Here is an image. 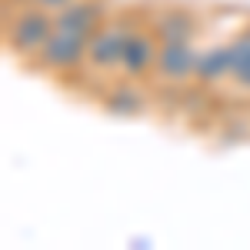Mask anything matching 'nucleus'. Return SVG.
<instances>
[{
    "mask_svg": "<svg viewBox=\"0 0 250 250\" xmlns=\"http://www.w3.org/2000/svg\"><path fill=\"white\" fill-rule=\"evenodd\" d=\"M193 80H200L204 87H213V83H220V80H230V47H227V43L204 47V50L197 54Z\"/></svg>",
    "mask_w": 250,
    "mask_h": 250,
    "instance_id": "9",
    "label": "nucleus"
},
{
    "mask_svg": "<svg viewBox=\"0 0 250 250\" xmlns=\"http://www.w3.org/2000/svg\"><path fill=\"white\" fill-rule=\"evenodd\" d=\"M197 47L193 40H160V54L154 63V77L160 83H187L197 70Z\"/></svg>",
    "mask_w": 250,
    "mask_h": 250,
    "instance_id": "5",
    "label": "nucleus"
},
{
    "mask_svg": "<svg viewBox=\"0 0 250 250\" xmlns=\"http://www.w3.org/2000/svg\"><path fill=\"white\" fill-rule=\"evenodd\" d=\"M107 10L100 0H70L63 10L54 14V27L60 30H70V34H83V37H94L97 30L104 27Z\"/></svg>",
    "mask_w": 250,
    "mask_h": 250,
    "instance_id": "7",
    "label": "nucleus"
},
{
    "mask_svg": "<svg viewBox=\"0 0 250 250\" xmlns=\"http://www.w3.org/2000/svg\"><path fill=\"white\" fill-rule=\"evenodd\" d=\"M147 27L157 34V40H193L200 34V17L190 7H160L150 14Z\"/></svg>",
    "mask_w": 250,
    "mask_h": 250,
    "instance_id": "6",
    "label": "nucleus"
},
{
    "mask_svg": "<svg viewBox=\"0 0 250 250\" xmlns=\"http://www.w3.org/2000/svg\"><path fill=\"white\" fill-rule=\"evenodd\" d=\"M50 34H54V14L43 10V7L27 3V0H23V7H17L14 14L7 10V17H3V40H7V50H14L17 57L34 60Z\"/></svg>",
    "mask_w": 250,
    "mask_h": 250,
    "instance_id": "1",
    "label": "nucleus"
},
{
    "mask_svg": "<svg viewBox=\"0 0 250 250\" xmlns=\"http://www.w3.org/2000/svg\"><path fill=\"white\" fill-rule=\"evenodd\" d=\"M87 43H90V37L54 27V34L47 37V43L40 47L34 60L43 74H77L87 67Z\"/></svg>",
    "mask_w": 250,
    "mask_h": 250,
    "instance_id": "3",
    "label": "nucleus"
},
{
    "mask_svg": "<svg viewBox=\"0 0 250 250\" xmlns=\"http://www.w3.org/2000/svg\"><path fill=\"white\" fill-rule=\"evenodd\" d=\"M157 54H160V40L157 34L144 23V27H137L130 40H127V47H124V57H120V77L127 80H147L154 77V63H157Z\"/></svg>",
    "mask_w": 250,
    "mask_h": 250,
    "instance_id": "4",
    "label": "nucleus"
},
{
    "mask_svg": "<svg viewBox=\"0 0 250 250\" xmlns=\"http://www.w3.org/2000/svg\"><path fill=\"white\" fill-rule=\"evenodd\" d=\"M100 107L107 110V114L114 117H140L147 114V107H150V100L147 94L140 90V80H120V83H110L104 97H100Z\"/></svg>",
    "mask_w": 250,
    "mask_h": 250,
    "instance_id": "8",
    "label": "nucleus"
},
{
    "mask_svg": "<svg viewBox=\"0 0 250 250\" xmlns=\"http://www.w3.org/2000/svg\"><path fill=\"white\" fill-rule=\"evenodd\" d=\"M27 3H34V7H43V10H50V14H57V10H63L70 0H27Z\"/></svg>",
    "mask_w": 250,
    "mask_h": 250,
    "instance_id": "11",
    "label": "nucleus"
},
{
    "mask_svg": "<svg viewBox=\"0 0 250 250\" xmlns=\"http://www.w3.org/2000/svg\"><path fill=\"white\" fill-rule=\"evenodd\" d=\"M227 47H230V80H233V87L244 90V94H250V27H244Z\"/></svg>",
    "mask_w": 250,
    "mask_h": 250,
    "instance_id": "10",
    "label": "nucleus"
},
{
    "mask_svg": "<svg viewBox=\"0 0 250 250\" xmlns=\"http://www.w3.org/2000/svg\"><path fill=\"white\" fill-rule=\"evenodd\" d=\"M140 23H134L130 17H117V20H104V27L97 30L90 43H87V70L94 74H114L120 70V57L124 47Z\"/></svg>",
    "mask_w": 250,
    "mask_h": 250,
    "instance_id": "2",
    "label": "nucleus"
}]
</instances>
